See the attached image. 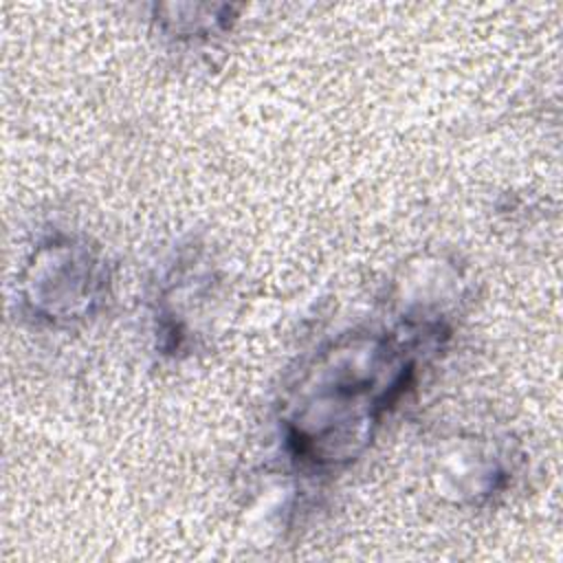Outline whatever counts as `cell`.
Listing matches in <instances>:
<instances>
[{
    "label": "cell",
    "instance_id": "cell-1",
    "mask_svg": "<svg viewBox=\"0 0 563 563\" xmlns=\"http://www.w3.org/2000/svg\"><path fill=\"white\" fill-rule=\"evenodd\" d=\"M438 339L422 328H411L409 339L354 332L319 350L282 405L288 453L310 468L354 462L411 387L420 343Z\"/></svg>",
    "mask_w": 563,
    "mask_h": 563
},
{
    "label": "cell",
    "instance_id": "cell-2",
    "mask_svg": "<svg viewBox=\"0 0 563 563\" xmlns=\"http://www.w3.org/2000/svg\"><path fill=\"white\" fill-rule=\"evenodd\" d=\"M108 284V264L95 246L55 233L33 249L24 266L22 303L35 321L73 325L99 310Z\"/></svg>",
    "mask_w": 563,
    "mask_h": 563
}]
</instances>
